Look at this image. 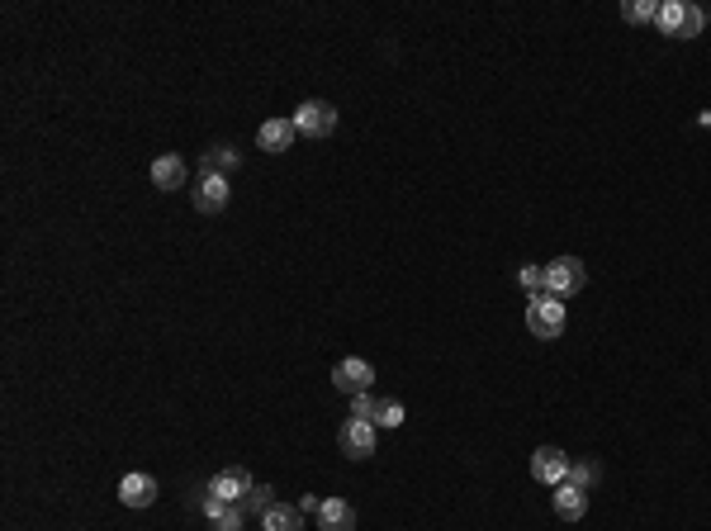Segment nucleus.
I'll return each instance as SVG.
<instances>
[{
  "label": "nucleus",
  "instance_id": "1",
  "mask_svg": "<svg viewBox=\"0 0 711 531\" xmlns=\"http://www.w3.org/2000/svg\"><path fill=\"white\" fill-rule=\"evenodd\" d=\"M569 313H565V299H555V294H531L527 299V332L531 337H541V342H555L560 332H565Z\"/></svg>",
  "mask_w": 711,
  "mask_h": 531
},
{
  "label": "nucleus",
  "instance_id": "2",
  "mask_svg": "<svg viewBox=\"0 0 711 531\" xmlns=\"http://www.w3.org/2000/svg\"><path fill=\"white\" fill-rule=\"evenodd\" d=\"M584 285H588V266L579 257H555L546 266V294H555V299H569Z\"/></svg>",
  "mask_w": 711,
  "mask_h": 531
},
{
  "label": "nucleus",
  "instance_id": "3",
  "mask_svg": "<svg viewBox=\"0 0 711 531\" xmlns=\"http://www.w3.org/2000/svg\"><path fill=\"white\" fill-rule=\"evenodd\" d=\"M569 465H574V460H569L560 446H536V451H531V479H536V484L560 489L569 479Z\"/></svg>",
  "mask_w": 711,
  "mask_h": 531
},
{
  "label": "nucleus",
  "instance_id": "4",
  "mask_svg": "<svg viewBox=\"0 0 711 531\" xmlns=\"http://www.w3.org/2000/svg\"><path fill=\"white\" fill-rule=\"evenodd\" d=\"M290 119H294V129L304 133V138H328V133L337 129V110H332L328 100H304Z\"/></svg>",
  "mask_w": 711,
  "mask_h": 531
},
{
  "label": "nucleus",
  "instance_id": "5",
  "mask_svg": "<svg viewBox=\"0 0 711 531\" xmlns=\"http://www.w3.org/2000/svg\"><path fill=\"white\" fill-rule=\"evenodd\" d=\"M375 422H365V418H347L342 422V432H337V446H342V456L351 460H370L375 456Z\"/></svg>",
  "mask_w": 711,
  "mask_h": 531
},
{
  "label": "nucleus",
  "instance_id": "6",
  "mask_svg": "<svg viewBox=\"0 0 711 531\" xmlns=\"http://www.w3.org/2000/svg\"><path fill=\"white\" fill-rule=\"evenodd\" d=\"M332 385L342 389V394H370V385H375V366L370 361H361V356H347V361H337L332 366Z\"/></svg>",
  "mask_w": 711,
  "mask_h": 531
},
{
  "label": "nucleus",
  "instance_id": "7",
  "mask_svg": "<svg viewBox=\"0 0 711 531\" xmlns=\"http://www.w3.org/2000/svg\"><path fill=\"white\" fill-rule=\"evenodd\" d=\"M228 176H219V171H200V185H195V209L200 214H219V209H228Z\"/></svg>",
  "mask_w": 711,
  "mask_h": 531
},
{
  "label": "nucleus",
  "instance_id": "8",
  "mask_svg": "<svg viewBox=\"0 0 711 531\" xmlns=\"http://www.w3.org/2000/svg\"><path fill=\"white\" fill-rule=\"evenodd\" d=\"M252 489H256V484H252V475H247L242 465H228V470H219V475L209 479V494L223 498V503H242Z\"/></svg>",
  "mask_w": 711,
  "mask_h": 531
},
{
  "label": "nucleus",
  "instance_id": "9",
  "mask_svg": "<svg viewBox=\"0 0 711 531\" xmlns=\"http://www.w3.org/2000/svg\"><path fill=\"white\" fill-rule=\"evenodd\" d=\"M200 508H204V517H209V527L214 531H242V517H247L242 503H223V498H214L209 489H204Z\"/></svg>",
  "mask_w": 711,
  "mask_h": 531
},
{
  "label": "nucleus",
  "instance_id": "10",
  "mask_svg": "<svg viewBox=\"0 0 711 531\" xmlns=\"http://www.w3.org/2000/svg\"><path fill=\"white\" fill-rule=\"evenodd\" d=\"M119 503H124V508H152V503H157V479L124 475L119 479Z\"/></svg>",
  "mask_w": 711,
  "mask_h": 531
},
{
  "label": "nucleus",
  "instance_id": "11",
  "mask_svg": "<svg viewBox=\"0 0 711 531\" xmlns=\"http://www.w3.org/2000/svg\"><path fill=\"white\" fill-rule=\"evenodd\" d=\"M550 508H555L560 522H579V517L588 513V494L584 489H574V484H560V489L550 494Z\"/></svg>",
  "mask_w": 711,
  "mask_h": 531
},
{
  "label": "nucleus",
  "instance_id": "12",
  "mask_svg": "<svg viewBox=\"0 0 711 531\" xmlns=\"http://www.w3.org/2000/svg\"><path fill=\"white\" fill-rule=\"evenodd\" d=\"M294 119H266V124H261V129H256V147H261V152H285V147L294 143Z\"/></svg>",
  "mask_w": 711,
  "mask_h": 531
},
{
  "label": "nucleus",
  "instance_id": "13",
  "mask_svg": "<svg viewBox=\"0 0 711 531\" xmlns=\"http://www.w3.org/2000/svg\"><path fill=\"white\" fill-rule=\"evenodd\" d=\"M185 176H190V166H185L176 152H166V157L152 162V185H157V190H181Z\"/></svg>",
  "mask_w": 711,
  "mask_h": 531
},
{
  "label": "nucleus",
  "instance_id": "14",
  "mask_svg": "<svg viewBox=\"0 0 711 531\" xmlns=\"http://www.w3.org/2000/svg\"><path fill=\"white\" fill-rule=\"evenodd\" d=\"M318 522H323V531H356V508H351L347 498H323Z\"/></svg>",
  "mask_w": 711,
  "mask_h": 531
},
{
  "label": "nucleus",
  "instance_id": "15",
  "mask_svg": "<svg viewBox=\"0 0 711 531\" xmlns=\"http://www.w3.org/2000/svg\"><path fill=\"white\" fill-rule=\"evenodd\" d=\"M261 531H304V513L290 508V503H271L261 513Z\"/></svg>",
  "mask_w": 711,
  "mask_h": 531
},
{
  "label": "nucleus",
  "instance_id": "16",
  "mask_svg": "<svg viewBox=\"0 0 711 531\" xmlns=\"http://www.w3.org/2000/svg\"><path fill=\"white\" fill-rule=\"evenodd\" d=\"M659 29H664V38H683V29H688V0H659Z\"/></svg>",
  "mask_w": 711,
  "mask_h": 531
},
{
  "label": "nucleus",
  "instance_id": "17",
  "mask_svg": "<svg viewBox=\"0 0 711 531\" xmlns=\"http://www.w3.org/2000/svg\"><path fill=\"white\" fill-rule=\"evenodd\" d=\"M621 19H626V24H655L659 5L655 0H626V5H621Z\"/></svg>",
  "mask_w": 711,
  "mask_h": 531
},
{
  "label": "nucleus",
  "instance_id": "18",
  "mask_svg": "<svg viewBox=\"0 0 711 531\" xmlns=\"http://www.w3.org/2000/svg\"><path fill=\"white\" fill-rule=\"evenodd\" d=\"M237 162H242V157H237L233 147H214V152H204L200 171H219V176H223V171H233Z\"/></svg>",
  "mask_w": 711,
  "mask_h": 531
},
{
  "label": "nucleus",
  "instance_id": "19",
  "mask_svg": "<svg viewBox=\"0 0 711 531\" xmlns=\"http://www.w3.org/2000/svg\"><path fill=\"white\" fill-rule=\"evenodd\" d=\"M565 484H574V489H593V484H598V465H588V460H579V465H569V479Z\"/></svg>",
  "mask_w": 711,
  "mask_h": 531
},
{
  "label": "nucleus",
  "instance_id": "20",
  "mask_svg": "<svg viewBox=\"0 0 711 531\" xmlns=\"http://www.w3.org/2000/svg\"><path fill=\"white\" fill-rule=\"evenodd\" d=\"M403 403L399 399H380V413H375V427H403Z\"/></svg>",
  "mask_w": 711,
  "mask_h": 531
},
{
  "label": "nucleus",
  "instance_id": "21",
  "mask_svg": "<svg viewBox=\"0 0 711 531\" xmlns=\"http://www.w3.org/2000/svg\"><path fill=\"white\" fill-rule=\"evenodd\" d=\"M517 285L531 294H541L546 290V266H522V271H517Z\"/></svg>",
  "mask_w": 711,
  "mask_h": 531
},
{
  "label": "nucleus",
  "instance_id": "22",
  "mask_svg": "<svg viewBox=\"0 0 711 531\" xmlns=\"http://www.w3.org/2000/svg\"><path fill=\"white\" fill-rule=\"evenodd\" d=\"M375 413H380V399H370V394H356V399H351V418L375 422Z\"/></svg>",
  "mask_w": 711,
  "mask_h": 531
},
{
  "label": "nucleus",
  "instance_id": "23",
  "mask_svg": "<svg viewBox=\"0 0 711 531\" xmlns=\"http://www.w3.org/2000/svg\"><path fill=\"white\" fill-rule=\"evenodd\" d=\"M275 498H271V489H266V484H256L252 494L242 498V508H252V513H266V508H271Z\"/></svg>",
  "mask_w": 711,
  "mask_h": 531
},
{
  "label": "nucleus",
  "instance_id": "24",
  "mask_svg": "<svg viewBox=\"0 0 711 531\" xmlns=\"http://www.w3.org/2000/svg\"><path fill=\"white\" fill-rule=\"evenodd\" d=\"M707 29V10L702 5H688V29H683V38H697Z\"/></svg>",
  "mask_w": 711,
  "mask_h": 531
},
{
  "label": "nucleus",
  "instance_id": "25",
  "mask_svg": "<svg viewBox=\"0 0 711 531\" xmlns=\"http://www.w3.org/2000/svg\"><path fill=\"white\" fill-rule=\"evenodd\" d=\"M318 508H323V498H313V494L299 498V513H318Z\"/></svg>",
  "mask_w": 711,
  "mask_h": 531
}]
</instances>
